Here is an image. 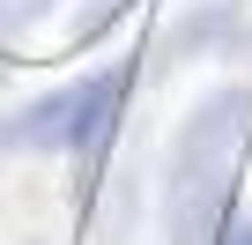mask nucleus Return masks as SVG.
I'll list each match as a JSON object with an SVG mask.
<instances>
[{
  "label": "nucleus",
  "instance_id": "obj_3",
  "mask_svg": "<svg viewBox=\"0 0 252 245\" xmlns=\"http://www.w3.org/2000/svg\"><path fill=\"white\" fill-rule=\"evenodd\" d=\"M126 15H134V0H96V8H82V15H74V30H67V37H74V45H96V37H104L111 23H126Z\"/></svg>",
  "mask_w": 252,
  "mask_h": 245
},
{
  "label": "nucleus",
  "instance_id": "obj_5",
  "mask_svg": "<svg viewBox=\"0 0 252 245\" xmlns=\"http://www.w3.org/2000/svg\"><path fill=\"white\" fill-rule=\"evenodd\" d=\"M215 245H252V215H230V230H222Z\"/></svg>",
  "mask_w": 252,
  "mask_h": 245
},
{
  "label": "nucleus",
  "instance_id": "obj_2",
  "mask_svg": "<svg viewBox=\"0 0 252 245\" xmlns=\"http://www.w3.org/2000/svg\"><path fill=\"white\" fill-rule=\"evenodd\" d=\"M126 89H134V60H111V67H96V74L37 97V104H23L8 127H0V141L8 149H67V156H82V171H96L111 134H119Z\"/></svg>",
  "mask_w": 252,
  "mask_h": 245
},
{
  "label": "nucleus",
  "instance_id": "obj_1",
  "mask_svg": "<svg viewBox=\"0 0 252 245\" xmlns=\"http://www.w3.org/2000/svg\"><path fill=\"white\" fill-rule=\"evenodd\" d=\"M245 141H252V89L245 82H222L186 111V127L171 141V171H163V238L171 245H215L230 230Z\"/></svg>",
  "mask_w": 252,
  "mask_h": 245
},
{
  "label": "nucleus",
  "instance_id": "obj_4",
  "mask_svg": "<svg viewBox=\"0 0 252 245\" xmlns=\"http://www.w3.org/2000/svg\"><path fill=\"white\" fill-rule=\"evenodd\" d=\"M52 8H60V0H0V45H15V37H23L37 15H52Z\"/></svg>",
  "mask_w": 252,
  "mask_h": 245
}]
</instances>
